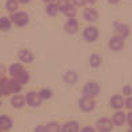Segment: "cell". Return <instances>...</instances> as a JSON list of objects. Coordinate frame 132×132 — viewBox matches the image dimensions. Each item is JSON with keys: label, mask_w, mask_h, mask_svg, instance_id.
Wrapping results in <instances>:
<instances>
[{"label": "cell", "mask_w": 132, "mask_h": 132, "mask_svg": "<svg viewBox=\"0 0 132 132\" xmlns=\"http://www.w3.org/2000/svg\"><path fill=\"white\" fill-rule=\"evenodd\" d=\"M99 92H100V87H99V84L96 81H88L83 88L84 96H88V97H92V99H94L95 96H97Z\"/></svg>", "instance_id": "cell-1"}, {"label": "cell", "mask_w": 132, "mask_h": 132, "mask_svg": "<svg viewBox=\"0 0 132 132\" xmlns=\"http://www.w3.org/2000/svg\"><path fill=\"white\" fill-rule=\"evenodd\" d=\"M28 15L26 12H15L11 16V23H13L18 27H24L28 24Z\"/></svg>", "instance_id": "cell-2"}, {"label": "cell", "mask_w": 132, "mask_h": 132, "mask_svg": "<svg viewBox=\"0 0 132 132\" xmlns=\"http://www.w3.org/2000/svg\"><path fill=\"white\" fill-rule=\"evenodd\" d=\"M79 107L81 108V111L84 112H91L95 110L96 107V103L92 97H88V96H83L80 100H79Z\"/></svg>", "instance_id": "cell-3"}, {"label": "cell", "mask_w": 132, "mask_h": 132, "mask_svg": "<svg viewBox=\"0 0 132 132\" xmlns=\"http://www.w3.org/2000/svg\"><path fill=\"white\" fill-rule=\"evenodd\" d=\"M96 128L99 132H111L113 129V123L108 118H102L96 121Z\"/></svg>", "instance_id": "cell-4"}, {"label": "cell", "mask_w": 132, "mask_h": 132, "mask_svg": "<svg viewBox=\"0 0 132 132\" xmlns=\"http://www.w3.org/2000/svg\"><path fill=\"white\" fill-rule=\"evenodd\" d=\"M42 96L39 92H35V91H29L27 96H26V102L31 105V107H39L42 104Z\"/></svg>", "instance_id": "cell-5"}, {"label": "cell", "mask_w": 132, "mask_h": 132, "mask_svg": "<svg viewBox=\"0 0 132 132\" xmlns=\"http://www.w3.org/2000/svg\"><path fill=\"white\" fill-rule=\"evenodd\" d=\"M97 35H99V31L96 27H87L84 31H83V37L85 39L87 42H95L97 39Z\"/></svg>", "instance_id": "cell-6"}, {"label": "cell", "mask_w": 132, "mask_h": 132, "mask_svg": "<svg viewBox=\"0 0 132 132\" xmlns=\"http://www.w3.org/2000/svg\"><path fill=\"white\" fill-rule=\"evenodd\" d=\"M127 121V113H124L123 111H116L112 116V123L115 127H121L124 126V123Z\"/></svg>", "instance_id": "cell-7"}, {"label": "cell", "mask_w": 132, "mask_h": 132, "mask_svg": "<svg viewBox=\"0 0 132 132\" xmlns=\"http://www.w3.org/2000/svg\"><path fill=\"white\" fill-rule=\"evenodd\" d=\"M108 47H110L112 51H120L124 47V39H121L119 36L111 37L110 42H108Z\"/></svg>", "instance_id": "cell-8"}, {"label": "cell", "mask_w": 132, "mask_h": 132, "mask_svg": "<svg viewBox=\"0 0 132 132\" xmlns=\"http://www.w3.org/2000/svg\"><path fill=\"white\" fill-rule=\"evenodd\" d=\"M110 105L113 108V110L120 111L121 108H123V105H126V100L123 99L121 95H115V96H112L111 100H110Z\"/></svg>", "instance_id": "cell-9"}, {"label": "cell", "mask_w": 132, "mask_h": 132, "mask_svg": "<svg viewBox=\"0 0 132 132\" xmlns=\"http://www.w3.org/2000/svg\"><path fill=\"white\" fill-rule=\"evenodd\" d=\"M64 29H65L67 34L73 35V34H76V31L79 29V23H77L76 19H68L64 24Z\"/></svg>", "instance_id": "cell-10"}, {"label": "cell", "mask_w": 132, "mask_h": 132, "mask_svg": "<svg viewBox=\"0 0 132 132\" xmlns=\"http://www.w3.org/2000/svg\"><path fill=\"white\" fill-rule=\"evenodd\" d=\"M79 131H80V124L75 120L65 121L61 127V132H79Z\"/></svg>", "instance_id": "cell-11"}, {"label": "cell", "mask_w": 132, "mask_h": 132, "mask_svg": "<svg viewBox=\"0 0 132 132\" xmlns=\"http://www.w3.org/2000/svg\"><path fill=\"white\" fill-rule=\"evenodd\" d=\"M115 32H116V36H119L121 39H126L129 35V27L127 24H116L115 26Z\"/></svg>", "instance_id": "cell-12"}, {"label": "cell", "mask_w": 132, "mask_h": 132, "mask_svg": "<svg viewBox=\"0 0 132 132\" xmlns=\"http://www.w3.org/2000/svg\"><path fill=\"white\" fill-rule=\"evenodd\" d=\"M83 18L84 20H87L89 23H94L97 20V12L95 8H85L83 12Z\"/></svg>", "instance_id": "cell-13"}, {"label": "cell", "mask_w": 132, "mask_h": 132, "mask_svg": "<svg viewBox=\"0 0 132 132\" xmlns=\"http://www.w3.org/2000/svg\"><path fill=\"white\" fill-rule=\"evenodd\" d=\"M19 59L23 61V63H32L34 61V53L29 50H20L19 51Z\"/></svg>", "instance_id": "cell-14"}, {"label": "cell", "mask_w": 132, "mask_h": 132, "mask_svg": "<svg viewBox=\"0 0 132 132\" xmlns=\"http://www.w3.org/2000/svg\"><path fill=\"white\" fill-rule=\"evenodd\" d=\"M12 128V120L7 115L0 116V129L2 131H8Z\"/></svg>", "instance_id": "cell-15"}, {"label": "cell", "mask_w": 132, "mask_h": 132, "mask_svg": "<svg viewBox=\"0 0 132 132\" xmlns=\"http://www.w3.org/2000/svg\"><path fill=\"white\" fill-rule=\"evenodd\" d=\"M11 104H12L13 108H21L26 104V97L21 96V95H15L11 99Z\"/></svg>", "instance_id": "cell-16"}, {"label": "cell", "mask_w": 132, "mask_h": 132, "mask_svg": "<svg viewBox=\"0 0 132 132\" xmlns=\"http://www.w3.org/2000/svg\"><path fill=\"white\" fill-rule=\"evenodd\" d=\"M63 80L67 83V84H75L76 81H77V75H76V72H73V71H68V72H65L64 75H63Z\"/></svg>", "instance_id": "cell-17"}, {"label": "cell", "mask_w": 132, "mask_h": 132, "mask_svg": "<svg viewBox=\"0 0 132 132\" xmlns=\"http://www.w3.org/2000/svg\"><path fill=\"white\" fill-rule=\"evenodd\" d=\"M5 8H7V11L15 13L18 11V8H19V2H18V0H7Z\"/></svg>", "instance_id": "cell-18"}, {"label": "cell", "mask_w": 132, "mask_h": 132, "mask_svg": "<svg viewBox=\"0 0 132 132\" xmlns=\"http://www.w3.org/2000/svg\"><path fill=\"white\" fill-rule=\"evenodd\" d=\"M45 132H61L60 124L57 121H51L45 124Z\"/></svg>", "instance_id": "cell-19"}, {"label": "cell", "mask_w": 132, "mask_h": 132, "mask_svg": "<svg viewBox=\"0 0 132 132\" xmlns=\"http://www.w3.org/2000/svg\"><path fill=\"white\" fill-rule=\"evenodd\" d=\"M100 64H102V56L97 55V53L91 55V57H89V65L94 67V68H97V67H100Z\"/></svg>", "instance_id": "cell-20"}, {"label": "cell", "mask_w": 132, "mask_h": 132, "mask_svg": "<svg viewBox=\"0 0 132 132\" xmlns=\"http://www.w3.org/2000/svg\"><path fill=\"white\" fill-rule=\"evenodd\" d=\"M24 69H23V67L20 65V64H18V63H15V64H12L11 67H10V73L13 76V77H16L18 75H20Z\"/></svg>", "instance_id": "cell-21"}, {"label": "cell", "mask_w": 132, "mask_h": 132, "mask_svg": "<svg viewBox=\"0 0 132 132\" xmlns=\"http://www.w3.org/2000/svg\"><path fill=\"white\" fill-rule=\"evenodd\" d=\"M15 80H18L21 85H23V84H27L28 80H29V73H28L27 71H23L20 75H18L16 77H15Z\"/></svg>", "instance_id": "cell-22"}, {"label": "cell", "mask_w": 132, "mask_h": 132, "mask_svg": "<svg viewBox=\"0 0 132 132\" xmlns=\"http://www.w3.org/2000/svg\"><path fill=\"white\" fill-rule=\"evenodd\" d=\"M11 28V20L8 18H0V29H3V31H8Z\"/></svg>", "instance_id": "cell-23"}, {"label": "cell", "mask_w": 132, "mask_h": 132, "mask_svg": "<svg viewBox=\"0 0 132 132\" xmlns=\"http://www.w3.org/2000/svg\"><path fill=\"white\" fill-rule=\"evenodd\" d=\"M45 12H47L50 16H55V15H57V12H59V8H57V5H56V4L51 3V4L47 5V8H45Z\"/></svg>", "instance_id": "cell-24"}, {"label": "cell", "mask_w": 132, "mask_h": 132, "mask_svg": "<svg viewBox=\"0 0 132 132\" xmlns=\"http://www.w3.org/2000/svg\"><path fill=\"white\" fill-rule=\"evenodd\" d=\"M56 5H57V8H59V11H61V12H64L69 5H71V2L69 0H57V3H56Z\"/></svg>", "instance_id": "cell-25"}, {"label": "cell", "mask_w": 132, "mask_h": 132, "mask_svg": "<svg viewBox=\"0 0 132 132\" xmlns=\"http://www.w3.org/2000/svg\"><path fill=\"white\" fill-rule=\"evenodd\" d=\"M64 15H65V16L68 18V19H75V15H76V8H75V7L73 5H69L68 7V8L63 12Z\"/></svg>", "instance_id": "cell-26"}, {"label": "cell", "mask_w": 132, "mask_h": 132, "mask_svg": "<svg viewBox=\"0 0 132 132\" xmlns=\"http://www.w3.org/2000/svg\"><path fill=\"white\" fill-rule=\"evenodd\" d=\"M21 89V84L18 80H11V92L12 94H18V92Z\"/></svg>", "instance_id": "cell-27"}, {"label": "cell", "mask_w": 132, "mask_h": 132, "mask_svg": "<svg viewBox=\"0 0 132 132\" xmlns=\"http://www.w3.org/2000/svg\"><path fill=\"white\" fill-rule=\"evenodd\" d=\"M39 94H40L42 99H50L52 96V91L50 88H43V89L39 91Z\"/></svg>", "instance_id": "cell-28"}, {"label": "cell", "mask_w": 132, "mask_h": 132, "mask_svg": "<svg viewBox=\"0 0 132 132\" xmlns=\"http://www.w3.org/2000/svg\"><path fill=\"white\" fill-rule=\"evenodd\" d=\"M132 94V87H129V85H124L123 87V95H126V96H131Z\"/></svg>", "instance_id": "cell-29"}, {"label": "cell", "mask_w": 132, "mask_h": 132, "mask_svg": "<svg viewBox=\"0 0 132 132\" xmlns=\"http://www.w3.org/2000/svg\"><path fill=\"white\" fill-rule=\"evenodd\" d=\"M72 2H73V4H75V5H79V7H81V5H84L85 3H87L88 0H72Z\"/></svg>", "instance_id": "cell-30"}, {"label": "cell", "mask_w": 132, "mask_h": 132, "mask_svg": "<svg viewBox=\"0 0 132 132\" xmlns=\"http://www.w3.org/2000/svg\"><path fill=\"white\" fill-rule=\"evenodd\" d=\"M127 123H128V126L132 128V111H129L127 113Z\"/></svg>", "instance_id": "cell-31"}, {"label": "cell", "mask_w": 132, "mask_h": 132, "mask_svg": "<svg viewBox=\"0 0 132 132\" xmlns=\"http://www.w3.org/2000/svg\"><path fill=\"white\" fill-rule=\"evenodd\" d=\"M80 132H96L94 127H84L80 129Z\"/></svg>", "instance_id": "cell-32"}, {"label": "cell", "mask_w": 132, "mask_h": 132, "mask_svg": "<svg viewBox=\"0 0 132 132\" xmlns=\"http://www.w3.org/2000/svg\"><path fill=\"white\" fill-rule=\"evenodd\" d=\"M34 132H45V126H37L34 129Z\"/></svg>", "instance_id": "cell-33"}, {"label": "cell", "mask_w": 132, "mask_h": 132, "mask_svg": "<svg viewBox=\"0 0 132 132\" xmlns=\"http://www.w3.org/2000/svg\"><path fill=\"white\" fill-rule=\"evenodd\" d=\"M4 72H5V67L4 65H0V79L4 76Z\"/></svg>", "instance_id": "cell-34"}, {"label": "cell", "mask_w": 132, "mask_h": 132, "mask_svg": "<svg viewBox=\"0 0 132 132\" xmlns=\"http://www.w3.org/2000/svg\"><path fill=\"white\" fill-rule=\"evenodd\" d=\"M107 2L111 4H116V3H119V0H107Z\"/></svg>", "instance_id": "cell-35"}, {"label": "cell", "mask_w": 132, "mask_h": 132, "mask_svg": "<svg viewBox=\"0 0 132 132\" xmlns=\"http://www.w3.org/2000/svg\"><path fill=\"white\" fill-rule=\"evenodd\" d=\"M19 2H20V3H23V4H27V3H29V2H31V0H19Z\"/></svg>", "instance_id": "cell-36"}, {"label": "cell", "mask_w": 132, "mask_h": 132, "mask_svg": "<svg viewBox=\"0 0 132 132\" xmlns=\"http://www.w3.org/2000/svg\"><path fill=\"white\" fill-rule=\"evenodd\" d=\"M43 2H45V3H48V4H51V3H53L55 0H43Z\"/></svg>", "instance_id": "cell-37"}, {"label": "cell", "mask_w": 132, "mask_h": 132, "mask_svg": "<svg viewBox=\"0 0 132 132\" xmlns=\"http://www.w3.org/2000/svg\"><path fill=\"white\" fill-rule=\"evenodd\" d=\"M88 2H89V3H96L97 0H88Z\"/></svg>", "instance_id": "cell-38"}, {"label": "cell", "mask_w": 132, "mask_h": 132, "mask_svg": "<svg viewBox=\"0 0 132 132\" xmlns=\"http://www.w3.org/2000/svg\"><path fill=\"white\" fill-rule=\"evenodd\" d=\"M3 96V92H2V89H0V97H2Z\"/></svg>", "instance_id": "cell-39"}, {"label": "cell", "mask_w": 132, "mask_h": 132, "mask_svg": "<svg viewBox=\"0 0 132 132\" xmlns=\"http://www.w3.org/2000/svg\"><path fill=\"white\" fill-rule=\"evenodd\" d=\"M127 132H132V128H129V129H128V131H127Z\"/></svg>", "instance_id": "cell-40"}, {"label": "cell", "mask_w": 132, "mask_h": 132, "mask_svg": "<svg viewBox=\"0 0 132 132\" xmlns=\"http://www.w3.org/2000/svg\"><path fill=\"white\" fill-rule=\"evenodd\" d=\"M0 132H2V129H0Z\"/></svg>", "instance_id": "cell-41"}]
</instances>
